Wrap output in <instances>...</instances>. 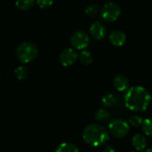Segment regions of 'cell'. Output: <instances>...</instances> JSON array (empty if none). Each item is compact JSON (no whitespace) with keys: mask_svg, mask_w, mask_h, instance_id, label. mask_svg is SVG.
<instances>
[{"mask_svg":"<svg viewBox=\"0 0 152 152\" xmlns=\"http://www.w3.org/2000/svg\"><path fill=\"white\" fill-rule=\"evenodd\" d=\"M151 101V95L142 86L129 88L125 95L124 102L127 109L134 112H142L148 109Z\"/></svg>","mask_w":152,"mask_h":152,"instance_id":"1","label":"cell"},{"mask_svg":"<svg viewBox=\"0 0 152 152\" xmlns=\"http://www.w3.org/2000/svg\"><path fill=\"white\" fill-rule=\"evenodd\" d=\"M110 139L107 130L97 124H91L87 126L83 131L84 142L93 147H99L104 145Z\"/></svg>","mask_w":152,"mask_h":152,"instance_id":"2","label":"cell"},{"mask_svg":"<svg viewBox=\"0 0 152 152\" xmlns=\"http://www.w3.org/2000/svg\"><path fill=\"white\" fill-rule=\"evenodd\" d=\"M38 55V48L32 42H23L16 49V56L21 63H28Z\"/></svg>","mask_w":152,"mask_h":152,"instance_id":"3","label":"cell"},{"mask_svg":"<svg viewBox=\"0 0 152 152\" xmlns=\"http://www.w3.org/2000/svg\"><path fill=\"white\" fill-rule=\"evenodd\" d=\"M100 14L103 20L107 22H111L118 19L121 14V9L117 3L110 2L103 5Z\"/></svg>","mask_w":152,"mask_h":152,"instance_id":"4","label":"cell"},{"mask_svg":"<svg viewBox=\"0 0 152 152\" xmlns=\"http://www.w3.org/2000/svg\"><path fill=\"white\" fill-rule=\"evenodd\" d=\"M109 132L116 138H123L129 132V125L121 118H115L109 125Z\"/></svg>","mask_w":152,"mask_h":152,"instance_id":"5","label":"cell"},{"mask_svg":"<svg viewBox=\"0 0 152 152\" xmlns=\"http://www.w3.org/2000/svg\"><path fill=\"white\" fill-rule=\"evenodd\" d=\"M70 44L76 50H85L90 44V37L86 32L77 30L72 34L70 37Z\"/></svg>","mask_w":152,"mask_h":152,"instance_id":"6","label":"cell"},{"mask_svg":"<svg viewBox=\"0 0 152 152\" xmlns=\"http://www.w3.org/2000/svg\"><path fill=\"white\" fill-rule=\"evenodd\" d=\"M78 58V54L74 48H67L63 50L60 54V62L64 67H69L73 65Z\"/></svg>","mask_w":152,"mask_h":152,"instance_id":"7","label":"cell"},{"mask_svg":"<svg viewBox=\"0 0 152 152\" xmlns=\"http://www.w3.org/2000/svg\"><path fill=\"white\" fill-rule=\"evenodd\" d=\"M90 34L95 40H102L106 37L107 29L101 21H95L90 27Z\"/></svg>","mask_w":152,"mask_h":152,"instance_id":"8","label":"cell"},{"mask_svg":"<svg viewBox=\"0 0 152 152\" xmlns=\"http://www.w3.org/2000/svg\"><path fill=\"white\" fill-rule=\"evenodd\" d=\"M113 85L118 92H125L129 89L128 78L124 75H117L113 79Z\"/></svg>","mask_w":152,"mask_h":152,"instance_id":"9","label":"cell"},{"mask_svg":"<svg viewBox=\"0 0 152 152\" xmlns=\"http://www.w3.org/2000/svg\"><path fill=\"white\" fill-rule=\"evenodd\" d=\"M126 37L125 33L121 30H114L110 36V43L115 46H121L126 43Z\"/></svg>","mask_w":152,"mask_h":152,"instance_id":"10","label":"cell"},{"mask_svg":"<svg viewBox=\"0 0 152 152\" xmlns=\"http://www.w3.org/2000/svg\"><path fill=\"white\" fill-rule=\"evenodd\" d=\"M132 144L134 148L138 151H142L145 150L147 146V139L146 136L142 134H136L134 135L132 140Z\"/></svg>","mask_w":152,"mask_h":152,"instance_id":"11","label":"cell"},{"mask_svg":"<svg viewBox=\"0 0 152 152\" xmlns=\"http://www.w3.org/2000/svg\"><path fill=\"white\" fill-rule=\"evenodd\" d=\"M55 152H79V150L71 142H62L57 147Z\"/></svg>","mask_w":152,"mask_h":152,"instance_id":"12","label":"cell"},{"mask_svg":"<svg viewBox=\"0 0 152 152\" xmlns=\"http://www.w3.org/2000/svg\"><path fill=\"white\" fill-rule=\"evenodd\" d=\"M102 102L103 106H105L107 108H111V107H114L117 104L118 99H117L116 95H114L112 94H105L102 97Z\"/></svg>","mask_w":152,"mask_h":152,"instance_id":"13","label":"cell"},{"mask_svg":"<svg viewBox=\"0 0 152 152\" xmlns=\"http://www.w3.org/2000/svg\"><path fill=\"white\" fill-rule=\"evenodd\" d=\"M14 75L19 80H25L28 77V69L26 66L20 65L14 70Z\"/></svg>","mask_w":152,"mask_h":152,"instance_id":"14","label":"cell"},{"mask_svg":"<svg viewBox=\"0 0 152 152\" xmlns=\"http://www.w3.org/2000/svg\"><path fill=\"white\" fill-rule=\"evenodd\" d=\"M78 58H79V61L85 65H90L94 60L93 54L87 50H82V52L78 55Z\"/></svg>","mask_w":152,"mask_h":152,"instance_id":"15","label":"cell"},{"mask_svg":"<svg viewBox=\"0 0 152 152\" xmlns=\"http://www.w3.org/2000/svg\"><path fill=\"white\" fill-rule=\"evenodd\" d=\"M36 2L37 0H16L15 4L20 10L27 11V10H29L31 7H33Z\"/></svg>","mask_w":152,"mask_h":152,"instance_id":"16","label":"cell"},{"mask_svg":"<svg viewBox=\"0 0 152 152\" xmlns=\"http://www.w3.org/2000/svg\"><path fill=\"white\" fill-rule=\"evenodd\" d=\"M95 118L100 122H106L110 118V114L108 110L104 109H100L95 113Z\"/></svg>","mask_w":152,"mask_h":152,"instance_id":"17","label":"cell"},{"mask_svg":"<svg viewBox=\"0 0 152 152\" xmlns=\"http://www.w3.org/2000/svg\"><path fill=\"white\" fill-rule=\"evenodd\" d=\"M142 127V131L146 135L152 137V118L144 119Z\"/></svg>","mask_w":152,"mask_h":152,"instance_id":"18","label":"cell"},{"mask_svg":"<svg viewBox=\"0 0 152 152\" xmlns=\"http://www.w3.org/2000/svg\"><path fill=\"white\" fill-rule=\"evenodd\" d=\"M85 12H86V13L88 16L93 17V16H95V15L98 13V12H99V8H98V6H97L96 4H88V5L86 7Z\"/></svg>","mask_w":152,"mask_h":152,"instance_id":"19","label":"cell"},{"mask_svg":"<svg viewBox=\"0 0 152 152\" xmlns=\"http://www.w3.org/2000/svg\"><path fill=\"white\" fill-rule=\"evenodd\" d=\"M142 123H143V120L142 118L140 117V116H132L130 118H129V124L134 127H139L141 126H142Z\"/></svg>","mask_w":152,"mask_h":152,"instance_id":"20","label":"cell"},{"mask_svg":"<svg viewBox=\"0 0 152 152\" xmlns=\"http://www.w3.org/2000/svg\"><path fill=\"white\" fill-rule=\"evenodd\" d=\"M54 0H37V4L41 9H46L53 5Z\"/></svg>","mask_w":152,"mask_h":152,"instance_id":"21","label":"cell"},{"mask_svg":"<svg viewBox=\"0 0 152 152\" xmlns=\"http://www.w3.org/2000/svg\"><path fill=\"white\" fill-rule=\"evenodd\" d=\"M103 152H117V151L112 147V146H106L104 148Z\"/></svg>","mask_w":152,"mask_h":152,"instance_id":"22","label":"cell"},{"mask_svg":"<svg viewBox=\"0 0 152 152\" xmlns=\"http://www.w3.org/2000/svg\"><path fill=\"white\" fill-rule=\"evenodd\" d=\"M144 152H152V148H150V149H147Z\"/></svg>","mask_w":152,"mask_h":152,"instance_id":"23","label":"cell"},{"mask_svg":"<svg viewBox=\"0 0 152 152\" xmlns=\"http://www.w3.org/2000/svg\"><path fill=\"white\" fill-rule=\"evenodd\" d=\"M132 152H134V151H132Z\"/></svg>","mask_w":152,"mask_h":152,"instance_id":"24","label":"cell"}]
</instances>
